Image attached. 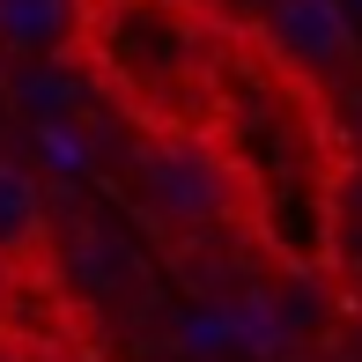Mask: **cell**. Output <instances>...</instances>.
I'll return each mask as SVG.
<instances>
[{
  "label": "cell",
  "instance_id": "cell-2",
  "mask_svg": "<svg viewBox=\"0 0 362 362\" xmlns=\"http://www.w3.org/2000/svg\"><path fill=\"white\" fill-rule=\"evenodd\" d=\"M259 23H267V37L281 45L303 74H333L348 81L362 67V45H355V23L340 0H259Z\"/></svg>",
  "mask_w": 362,
  "mask_h": 362
},
{
  "label": "cell",
  "instance_id": "cell-3",
  "mask_svg": "<svg viewBox=\"0 0 362 362\" xmlns=\"http://www.w3.org/2000/svg\"><path fill=\"white\" fill-rule=\"evenodd\" d=\"M45 252H52V200L30 163L0 156V267H37Z\"/></svg>",
  "mask_w": 362,
  "mask_h": 362
},
{
  "label": "cell",
  "instance_id": "cell-6",
  "mask_svg": "<svg viewBox=\"0 0 362 362\" xmlns=\"http://www.w3.org/2000/svg\"><path fill=\"white\" fill-rule=\"evenodd\" d=\"M74 252H81L74 274H81L89 288H119V281H126V252L104 237V229H74Z\"/></svg>",
  "mask_w": 362,
  "mask_h": 362
},
{
  "label": "cell",
  "instance_id": "cell-1",
  "mask_svg": "<svg viewBox=\"0 0 362 362\" xmlns=\"http://www.w3.org/2000/svg\"><path fill=\"white\" fill-rule=\"evenodd\" d=\"M141 192H148L156 215H170L185 229H207V222H222L229 207H237V177H229V163L207 141H156V148H141Z\"/></svg>",
  "mask_w": 362,
  "mask_h": 362
},
{
  "label": "cell",
  "instance_id": "cell-8",
  "mask_svg": "<svg viewBox=\"0 0 362 362\" xmlns=\"http://www.w3.org/2000/svg\"><path fill=\"white\" fill-rule=\"evenodd\" d=\"M355 8H362V0H355Z\"/></svg>",
  "mask_w": 362,
  "mask_h": 362
},
{
  "label": "cell",
  "instance_id": "cell-4",
  "mask_svg": "<svg viewBox=\"0 0 362 362\" xmlns=\"http://www.w3.org/2000/svg\"><path fill=\"white\" fill-rule=\"evenodd\" d=\"M81 37V0H0V52L52 59Z\"/></svg>",
  "mask_w": 362,
  "mask_h": 362
},
{
  "label": "cell",
  "instance_id": "cell-7",
  "mask_svg": "<svg viewBox=\"0 0 362 362\" xmlns=\"http://www.w3.org/2000/svg\"><path fill=\"white\" fill-rule=\"evenodd\" d=\"M37 156L52 163V170H74V177L89 170V141H81L74 119H45V126H37Z\"/></svg>",
  "mask_w": 362,
  "mask_h": 362
},
{
  "label": "cell",
  "instance_id": "cell-5",
  "mask_svg": "<svg viewBox=\"0 0 362 362\" xmlns=\"http://www.w3.org/2000/svg\"><path fill=\"white\" fill-rule=\"evenodd\" d=\"M8 89L15 96H23V111H30V119H74V111H81V81L67 74V67H37V74H23V81H8Z\"/></svg>",
  "mask_w": 362,
  "mask_h": 362
}]
</instances>
